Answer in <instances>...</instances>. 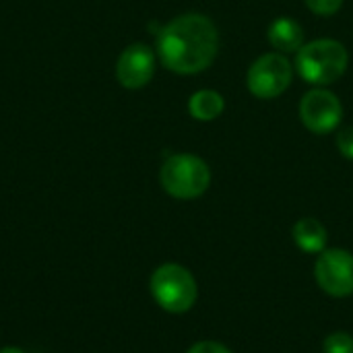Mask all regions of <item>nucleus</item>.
<instances>
[{
    "mask_svg": "<svg viewBox=\"0 0 353 353\" xmlns=\"http://www.w3.org/2000/svg\"><path fill=\"white\" fill-rule=\"evenodd\" d=\"M314 277L321 290L333 298H345L353 294V254L347 250L335 248L325 250L316 265Z\"/></svg>",
    "mask_w": 353,
    "mask_h": 353,
    "instance_id": "obj_6",
    "label": "nucleus"
},
{
    "mask_svg": "<svg viewBox=\"0 0 353 353\" xmlns=\"http://www.w3.org/2000/svg\"><path fill=\"white\" fill-rule=\"evenodd\" d=\"M246 81L252 95L261 99H273L290 87L292 64L281 54H265L252 62Z\"/></svg>",
    "mask_w": 353,
    "mask_h": 353,
    "instance_id": "obj_5",
    "label": "nucleus"
},
{
    "mask_svg": "<svg viewBox=\"0 0 353 353\" xmlns=\"http://www.w3.org/2000/svg\"><path fill=\"white\" fill-rule=\"evenodd\" d=\"M155 72V56L149 46L132 43L128 46L116 64V77L122 87L126 89H141L145 87Z\"/></svg>",
    "mask_w": 353,
    "mask_h": 353,
    "instance_id": "obj_8",
    "label": "nucleus"
},
{
    "mask_svg": "<svg viewBox=\"0 0 353 353\" xmlns=\"http://www.w3.org/2000/svg\"><path fill=\"white\" fill-rule=\"evenodd\" d=\"M186 353H232L225 345L217 343V341H199L194 343Z\"/></svg>",
    "mask_w": 353,
    "mask_h": 353,
    "instance_id": "obj_15",
    "label": "nucleus"
},
{
    "mask_svg": "<svg viewBox=\"0 0 353 353\" xmlns=\"http://www.w3.org/2000/svg\"><path fill=\"white\" fill-rule=\"evenodd\" d=\"M219 35L205 14H180L157 37V54L165 68L178 74H196L211 66L217 56Z\"/></svg>",
    "mask_w": 353,
    "mask_h": 353,
    "instance_id": "obj_1",
    "label": "nucleus"
},
{
    "mask_svg": "<svg viewBox=\"0 0 353 353\" xmlns=\"http://www.w3.org/2000/svg\"><path fill=\"white\" fill-rule=\"evenodd\" d=\"M225 108V101L223 97L217 93V91H211V89H203V91H196L190 101H188V110L192 114V118L201 120V122H209V120H215L217 116H221Z\"/></svg>",
    "mask_w": 353,
    "mask_h": 353,
    "instance_id": "obj_11",
    "label": "nucleus"
},
{
    "mask_svg": "<svg viewBox=\"0 0 353 353\" xmlns=\"http://www.w3.org/2000/svg\"><path fill=\"white\" fill-rule=\"evenodd\" d=\"M0 353H25L23 350H19V347H4V350H0Z\"/></svg>",
    "mask_w": 353,
    "mask_h": 353,
    "instance_id": "obj_16",
    "label": "nucleus"
},
{
    "mask_svg": "<svg viewBox=\"0 0 353 353\" xmlns=\"http://www.w3.org/2000/svg\"><path fill=\"white\" fill-rule=\"evenodd\" d=\"M294 240L300 250L316 254L323 252L327 246V230L321 221L312 217H304L294 225Z\"/></svg>",
    "mask_w": 353,
    "mask_h": 353,
    "instance_id": "obj_10",
    "label": "nucleus"
},
{
    "mask_svg": "<svg viewBox=\"0 0 353 353\" xmlns=\"http://www.w3.org/2000/svg\"><path fill=\"white\" fill-rule=\"evenodd\" d=\"M269 41L279 52H298L304 46V29L292 17H279L269 27Z\"/></svg>",
    "mask_w": 353,
    "mask_h": 353,
    "instance_id": "obj_9",
    "label": "nucleus"
},
{
    "mask_svg": "<svg viewBox=\"0 0 353 353\" xmlns=\"http://www.w3.org/2000/svg\"><path fill=\"white\" fill-rule=\"evenodd\" d=\"M159 180L170 196L188 201L201 196L209 188L211 172L201 157L178 153L165 159L159 172Z\"/></svg>",
    "mask_w": 353,
    "mask_h": 353,
    "instance_id": "obj_3",
    "label": "nucleus"
},
{
    "mask_svg": "<svg viewBox=\"0 0 353 353\" xmlns=\"http://www.w3.org/2000/svg\"><path fill=\"white\" fill-rule=\"evenodd\" d=\"M343 116L341 101L327 89H312L300 101V120L316 134L333 132Z\"/></svg>",
    "mask_w": 353,
    "mask_h": 353,
    "instance_id": "obj_7",
    "label": "nucleus"
},
{
    "mask_svg": "<svg viewBox=\"0 0 353 353\" xmlns=\"http://www.w3.org/2000/svg\"><path fill=\"white\" fill-rule=\"evenodd\" d=\"M325 353H353V337L350 333H331L325 343H323Z\"/></svg>",
    "mask_w": 353,
    "mask_h": 353,
    "instance_id": "obj_12",
    "label": "nucleus"
},
{
    "mask_svg": "<svg viewBox=\"0 0 353 353\" xmlns=\"http://www.w3.org/2000/svg\"><path fill=\"white\" fill-rule=\"evenodd\" d=\"M347 50L335 39H314L298 50L296 68L310 85H331L343 77L347 68Z\"/></svg>",
    "mask_w": 353,
    "mask_h": 353,
    "instance_id": "obj_2",
    "label": "nucleus"
},
{
    "mask_svg": "<svg viewBox=\"0 0 353 353\" xmlns=\"http://www.w3.org/2000/svg\"><path fill=\"white\" fill-rule=\"evenodd\" d=\"M151 296L153 300L172 314L188 312L196 302V281L192 273L180 265L168 263L153 271L151 275Z\"/></svg>",
    "mask_w": 353,
    "mask_h": 353,
    "instance_id": "obj_4",
    "label": "nucleus"
},
{
    "mask_svg": "<svg viewBox=\"0 0 353 353\" xmlns=\"http://www.w3.org/2000/svg\"><path fill=\"white\" fill-rule=\"evenodd\" d=\"M337 149L343 157L353 159V126L341 128L337 132Z\"/></svg>",
    "mask_w": 353,
    "mask_h": 353,
    "instance_id": "obj_14",
    "label": "nucleus"
},
{
    "mask_svg": "<svg viewBox=\"0 0 353 353\" xmlns=\"http://www.w3.org/2000/svg\"><path fill=\"white\" fill-rule=\"evenodd\" d=\"M304 2H306V6L312 12L323 14V17L335 14L341 8V4H343V0H304Z\"/></svg>",
    "mask_w": 353,
    "mask_h": 353,
    "instance_id": "obj_13",
    "label": "nucleus"
}]
</instances>
